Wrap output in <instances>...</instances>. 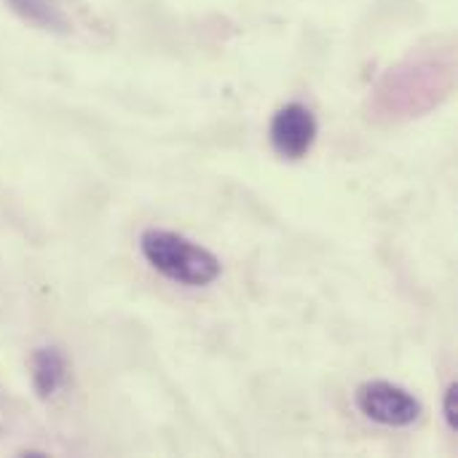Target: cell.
<instances>
[{
    "instance_id": "6da1fadb",
    "label": "cell",
    "mask_w": 458,
    "mask_h": 458,
    "mask_svg": "<svg viewBox=\"0 0 458 458\" xmlns=\"http://www.w3.org/2000/svg\"><path fill=\"white\" fill-rule=\"evenodd\" d=\"M140 250L161 276L182 287H207L223 271L215 252L174 231L148 228L140 236Z\"/></svg>"
},
{
    "instance_id": "7a4b0ae2",
    "label": "cell",
    "mask_w": 458,
    "mask_h": 458,
    "mask_svg": "<svg viewBox=\"0 0 458 458\" xmlns=\"http://www.w3.org/2000/svg\"><path fill=\"white\" fill-rule=\"evenodd\" d=\"M354 403L360 413L381 427H411L421 419L424 405L408 389L392 381H365L354 392Z\"/></svg>"
},
{
    "instance_id": "3957f363",
    "label": "cell",
    "mask_w": 458,
    "mask_h": 458,
    "mask_svg": "<svg viewBox=\"0 0 458 458\" xmlns=\"http://www.w3.org/2000/svg\"><path fill=\"white\" fill-rule=\"evenodd\" d=\"M319 134L317 115L303 102H290L279 107L271 118V148L284 161H301L311 153Z\"/></svg>"
},
{
    "instance_id": "277c9868",
    "label": "cell",
    "mask_w": 458,
    "mask_h": 458,
    "mask_svg": "<svg viewBox=\"0 0 458 458\" xmlns=\"http://www.w3.org/2000/svg\"><path fill=\"white\" fill-rule=\"evenodd\" d=\"M30 376H32V389L40 400H51L64 378H67V360L59 349L54 346H40L30 357Z\"/></svg>"
},
{
    "instance_id": "5b68a950",
    "label": "cell",
    "mask_w": 458,
    "mask_h": 458,
    "mask_svg": "<svg viewBox=\"0 0 458 458\" xmlns=\"http://www.w3.org/2000/svg\"><path fill=\"white\" fill-rule=\"evenodd\" d=\"M13 13H19L24 21L48 30V32H70V19L64 8L56 0H5Z\"/></svg>"
},
{
    "instance_id": "8992f818",
    "label": "cell",
    "mask_w": 458,
    "mask_h": 458,
    "mask_svg": "<svg viewBox=\"0 0 458 458\" xmlns=\"http://www.w3.org/2000/svg\"><path fill=\"white\" fill-rule=\"evenodd\" d=\"M443 416L448 421V427L458 432V386L451 384L448 392H445V400H443Z\"/></svg>"
}]
</instances>
